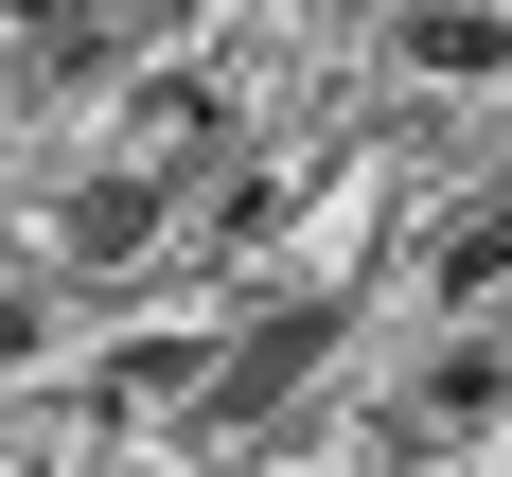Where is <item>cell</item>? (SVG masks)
<instances>
[{"label": "cell", "instance_id": "5b68a950", "mask_svg": "<svg viewBox=\"0 0 512 477\" xmlns=\"http://www.w3.org/2000/svg\"><path fill=\"white\" fill-rule=\"evenodd\" d=\"M0 18H53V0H0Z\"/></svg>", "mask_w": 512, "mask_h": 477}, {"label": "cell", "instance_id": "6da1fadb", "mask_svg": "<svg viewBox=\"0 0 512 477\" xmlns=\"http://www.w3.org/2000/svg\"><path fill=\"white\" fill-rule=\"evenodd\" d=\"M318 354H336V301H301V318H265L248 354L212 371V407H283V389H301V371H318Z\"/></svg>", "mask_w": 512, "mask_h": 477}, {"label": "cell", "instance_id": "3957f363", "mask_svg": "<svg viewBox=\"0 0 512 477\" xmlns=\"http://www.w3.org/2000/svg\"><path fill=\"white\" fill-rule=\"evenodd\" d=\"M442 283H512V195H495V212H460V230H442Z\"/></svg>", "mask_w": 512, "mask_h": 477}, {"label": "cell", "instance_id": "7a4b0ae2", "mask_svg": "<svg viewBox=\"0 0 512 477\" xmlns=\"http://www.w3.org/2000/svg\"><path fill=\"white\" fill-rule=\"evenodd\" d=\"M407 53H424V71H495L512 36H495V18H477V0H424V18H407Z\"/></svg>", "mask_w": 512, "mask_h": 477}, {"label": "cell", "instance_id": "277c9868", "mask_svg": "<svg viewBox=\"0 0 512 477\" xmlns=\"http://www.w3.org/2000/svg\"><path fill=\"white\" fill-rule=\"evenodd\" d=\"M0 354H36V301H18V283H0Z\"/></svg>", "mask_w": 512, "mask_h": 477}]
</instances>
